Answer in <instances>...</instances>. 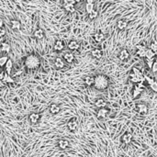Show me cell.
<instances>
[{"instance_id": "1", "label": "cell", "mask_w": 157, "mask_h": 157, "mask_svg": "<svg viewBox=\"0 0 157 157\" xmlns=\"http://www.w3.org/2000/svg\"><path fill=\"white\" fill-rule=\"evenodd\" d=\"M109 85V78L105 75H97L95 76V87L98 90H104Z\"/></svg>"}, {"instance_id": "2", "label": "cell", "mask_w": 157, "mask_h": 157, "mask_svg": "<svg viewBox=\"0 0 157 157\" xmlns=\"http://www.w3.org/2000/svg\"><path fill=\"white\" fill-rule=\"evenodd\" d=\"M40 61L37 56L34 54H29L26 59H25V65L29 69H36L40 66Z\"/></svg>"}, {"instance_id": "3", "label": "cell", "mask_w": 157, "mask_h": 157, "mask_svg": "<svg viewBox=\"0 0 157 157\" xmlns=\"http://www.w3.org/2000/svg\"><path fill=\"white\" fill-rule=\"evenodd\" d=\"M143 88H144L143 83H139V84H137V85L134 86V89H133V92H132L133 97H134V98L138 97L141 94V92L143 91Z\"/></svg>"}, {"instance_id": "4", "label": "cell", "mask_w": 157, "mask_h": 157, "mask_svg": "<svg viewBox=\"0 0 157 157\" xmlns=\"http://www.w3.org/2000/svg\"><path fill=\"white\" fill-rule=\"evenodd\" d=\"M136 110L139 114L146 115L148 112V107L145 104H137L136 105Z\"/></svg>"}, {"instance_id": "5", "label": "cell", "mask_w": 157, "mask_h": 157, "mask_svg": "<svg viewBox=\"0 0 157 157\" xmlns=\"http://www.w3.org/2000/svg\"><path fill=\"white\" fill-rule=\"evenodd\" d=\"M120 59L121 61L125 62V61H128L129 59H130V53L128 51L127 49H122L120 53Z\"/></svg>"}, {"instance_id": "6", "label": "cell", "mask_w": 157, "mask_h": 157, "mask_svg": "<svg viewBox=\"0 0 157 157\" xmlns=\"http://www.w3.org/2000/svg\"><path fill=\"white\" fill-rule=\"evenodd\" d=\"M137 48H138L137 55H138L139 57H141V58H145L148 49H147L145 46H137Z\"/></svg>"}, {"instance_id": "7", "label": "cell", "mask_w": 157, "mask_h": 157, "mask_svg": "<svg viewBox=\"0 0 157 157\" xmlns=\"http://www.w3.org/2000/svg\"><path fill=\"white\" fill-rule=\"evenodd\" d=\"M121 141H122L123 143L125 144H130L132 141V134L130 132H127L125 134H123L122 137H121Z\"/></svg>"}, {"instance_id": "8", "label": "cell", "mask_w": 157, "mask_h": 157, "mask_svg": "<svg viewBox=\"0 0 157 157\" xmlns=\"http://www.w3.org/2000/svg\"><path fill=\"white\" fill-rule=\"evenodd\" d=\"M67 128L69 129V131H75L77 129V121L75 119H72L69 122L67 123Z\"/></svg>"}, {"instance_id": "9", "label": "cell", "mask_w": 157, "mask_h": 157, "mask_svg": "<svg viewBox=\"0 0 157 157\" xmlns=\"http://www.w3.org/2000/svg\"><path fill=\"white\" fill-rule=\"evenodd\" d=\"M94 5H95V2L94 0H87L86 1V4H85V10L87 12V14H90L92 11H94Z\"/></svg>"}, {"instance_id": "10", "label": "cell", "mask_w": 157, "mask_h": 157, "mask_svg": "<svg viewBox=\"0 0 157 157\" xmlns=\"http://www.w3.org/2000/svg\"><path fill=\"white\" fill-rule=\"evenodd\" d=\"M93 38H94V40H96V42L99 43V42H102V41L105 40V35H104V33H103V32L98 31V32H96V33H95V34H94Z\"/></svg>"}, {"instance_id": "11", "label": "cell", "mask_w": 157, "mask_h": 157, "mask_svg": "<svg viewBox=\"0 0 157 157\" xmlns=\"http://www.w3.org/2000/svg\"><path fill=\"white\" fill-rule=\"evenodd\" d=\"M108 114H109V109H101L97 111V118H98V120H104Z\"/></svg>"}, {"instance_id": "12", "label": "cell", "mask_w": 157, "mask_h": 157, "mask_svg": "<svg viewBox=\"0 0 157 157\" xmlns=\"http://www.w3.org/2000/svg\"><path fill=\"white\" fill-rule=\"evenodd\" d=\"M68 48L71 51H76L80 48V44L76 41V40H71L69 43H68Z\"/></svg>"}, {"instance_id": "13", "label": "cell", "mask_w": 157, "mask_h": 157, "mask_svg": "<svg viewBox=\"0 0 157 157\" xmlns=\"http://www.w3.org/2000/svg\"><path fill=\"white\" fill-rule=\"evenodd\" d=\"M64 59L65 60L66 63L72 64L73 62L75 61V55H74V53H66L64 55Z\"/></svg>"}, {"instance_id": "14", "label": "cell", "mask_w": 157, "mask_h": 157, "mask_svg": "<svg viewBox=\"0 0 157 157\" xmlns=\"http://www.w3.org/2000/svg\"><path fill=\"white\" fill-rule=\"evenodd\" d=\"M64 48V42L62 41V40H56L55 43H54V46H53V49L57 51H63Z\"/></svg>"}, {"instance_id": "15", "label": "cell", "mask_w": 157, "mask_h": 157, "mask_svg": "<svg viewBox=\"0 0 157 157\" xmlns=\"http://www.w3.org/2000/svg\"><path fill=\"white\" fill-rule=\"evenodd\" d=\"M64 61L63 60L62 58L58 57V58L55 59V61H54V65H55L56 68H58V69H62V68H64Z\"/></svg>"}, {"instance_id": "16", "label": "cell", "mask_w": 157, "mask_h": 157, "mask_svg": "<svg viewBox=\"0 0 157 157\" xmlns=\"http://www.w3.org/2000/svg\"><path fill=\"white\" fill-rule=\"evenodd\" d=\"M95 106L97 108V109H105L106 107V101H105L103 98H98L96 99V102H95Z\"/></svg>"}, {"instance_id": "17", "label": "cell", "mask_w": 157, "mask_h": 157, "mask_svg": "<svg viewBox=\"0 0 157 157\" xmlns=\"http://www.w3.org/2000/svg\"><path fill=\"white\" fill-rule=\"evenodd\" d=\"M129 78H130V80H131L132 83H134V84H139V83H143L144 82V81H142L141 79H140V78H139L137 75H134L132 72L130 74V75H129Z\"/></svg>"}, {"instance_id": "18", "label": "cell", "mask_w": 157, "mask_h": 157, "mask_svg": "<svg viewBox=\"0 0 157 157\" xmlns=\"http://www.w3.org/2000/svg\"><path fill=\"white\" fill-rule=\"evenodd\" d=\"M34 37L38 40H41L44 37V30L42 29H38L34 31Z\"/></svg>"}, {"instance_id": "19", "label": "cell", "mask_w": 157, "mask_h": 157, "mask_svg": "<svg viewBox=\"0 0 157 157\" xmlns=\"http://www.w3.org/2000/svg\"><path fill=\"white\" fill-rule=\"evenodd\" d=\"M29 118L32 124H36L39 121V120H40V115L38 114V113H31V114L29 115Z\"/></svg>"}, {"instance_id": "20", "label": "cell", "mask_w": 157, "mask_h": 157, "mask_svg": "<svg viewBox=\"0 0 157 157\" xmlns=\"http://www.w3.org/2000/svg\"><path fill=\"white\" fill-rule=\"evenodd\" d=\"M59 148L62 150H65L69 147V141L67 140H60L58 142Z\"/></svg>"}, {"instance_id": "21", "label": "cell", "mask_w": 157, "mask_h": 157, "mask_svg": "<svg viewBox=\"0 0 157 157\" xmlns=\"http://www.w3.org/2000/svg\"><path fill=\"white\" fill-rule=\"evenodd\" d=\"M92 56H93L94 58L96 59H100L103 56V53H102L101 50H99V49H94L93 51H92Z\"/></svg>"}, {"instance_id": "22", "label": "cell", "mask_w": 157, "mask_h": 157, "mask_svg": "<svg viewBox=\"0 0 157 157\" xmlns=\"http://www.w3.org/2000/svg\"><path fill=\"white\" fill-rule=\"evenodd\" d=\"M50 112H51V114H57V113H59L60 112V110H61V108L58 106L57 104H51V106H50Z\"/></svg>"}, {"instance_id": "23", "label": "cell", "mask_w": 157, "mask_h": 157, "mask_svg": "<svg viewBox=\"0 0 157 157\" xmlns=\"http://www.w3.org/2000/svg\"><path fill=\"white\" fill-rule=\"evenodd\" d=\"M64 8V9H65L67 12H69V13H74V12H75V5H72V4H69V3L65 2Z\"/></svg>"}, {"instance_id": "24", "label": "cell", "mask_w": 157, "mask_h": 157, "mask_svg": "<svg viewBox=\"0 0 157 157\" xmlns=\"http://www.w3.org/2000/svg\"><path fill=\"white\" fill-rule=\"evenodd\" d=\"M5 67H6L7 74L9 75H10V73H11V70H12V67H13V63H12V61H11L10 59H8V61L7 62V64H6Z\"/></svg>"}, {"instance_id": "25", "label": "cell", "mask_w": 157, "mask_h": 157, "mask_svg": "<svg viewBox=\"0 0 157 157\" xmlns=\"http://www.w3.org/2000/svg\"><path fill=\"white\" fill-rule=\"evenodd\" d=\"M155 54L156 53H153L152 50H150L148 49L147 50V53H146V56H145V58H146V61H150V60H152V59L155 58Z\"/></svg>"}, {"instance_id": "26", "label": "cell", "mask_w": 157, "mask_h": 157, "mask_svg": "<svg viewBox=\"0 0 157 157\" xmlns=\"http://www.w3.org/2000/svg\"><path fill=\"white\" fill-rule=\"evenodd\" d=\"M128 26V23H127V21L126 20H124V19H120V20H119L117 23V27L118 29H126V27Z\"/></svg>"}, {"instance_id": "27", "label": "cell", "mask_w": 157, "mask_h": 157, "mask_svg": "<svg viewBox=\"0 0 157 157\" xmlns=\"http://www.w3.org/2000/svg\"><path fill=\"white\" fill-rule=\"evenodd\" d=\"M85 84L87 86H91L95 84V77H92V76H86L85 78Z\"/></svg>"}, {"instance_id": "28", "label": "cell", "mask_w": 157, "mask_h": 157, "mask_svg": "<svg viewBox=\"0 0 157 157\" xmlns=\"http://www.w3.org/2000/svg\"><path fill=\"white\" fill-rule=\"evenodd\" d=\"M10 45L7 42H4L2 43V46H1V51H5V53H9L10 51Z\"/></svg>"}, {"instance_id": "29", "label": "cell", "mask_w": 157, "mask_h": 157, "mask_svg": "<svg viewBox=\"0 0 157 157\" xmlns=\"http://www.w3.org/2000/svg\"><path fill=\"white\" fill-rule=\"evenodd\" d=\"M11 27H12L14 29H19L20 27H21V24H20V22L18 21V20H11Z\"/></svg>"}, {"instance_id": "30", "label": "cell", "mask_w": 157, "mask_h": 157, "mask_svg": "<svg viewBox=\"0 0 157 157\" xmlns=\"http://www.w3.org/2000/svg\"><path fill=\"white\" fill-rule=\"evenodd\" d=\"M3 82L5 83H9V84H13L15 81L10 75H8V74H5V76H4V79H3Z\"/></svg>"}, {"instance_id": "31", "label": "cell", "mask_w": 157, "mask_h": 157, "mask_svg": "<svg viewBox=\"0 0 157 157\" xmlns=\"http://www.w3.org/2000/svg\"><path fill=\"white\" fill-rule=\"evenodd\" d=\"M97 16H98V12H97V10H96V9H95L94 11H92L90 14H88V18H89L90 19H96Z\"/></svg>"}, {"instance_id": "32", "label": "cell", "mask_w": 157, "mask_h": 157, "mask_svg": "<svg viewBox=\"0 0 157 157\" xmlns=\"http://www.w3.org/2000/svg\"><path fill=\"white\" fill-rule=\"evenodd\" d=\"M8 61V58L7 56H2V57H0V66H4L6 65L7 64V62Z\"/></svg>"}, {"instance_id": "33", "label": "cell", "mask_w": 157, "mask_h": 157, "mask_svg": "<svg viewBox=\"0 0 157 157\" xmlns=\"http://www.w3.org/2000/svg\"><path fill=\"white\" fill-rule=\"evenodd\" d=\"M144 79H145V81H147L149 85H151L152 83L154 82V79L152 77H151V76H149V75H144Z\"/></svg>"}, {"instance_id": "34", "label": "cell", "mask_w": 157, "mask_h": 157, "mask_svg": "<svg viewBox=\"0 0 157 157\" xmlns=\"http://www.w3.org/2000/svg\"><path fill=\"white\" fill-rule=\"evenodd\" d=\"M150 50H152L153 53H157V42H152L150 46Z\"/></svg>"}, {"instance_id": "35", "label": "cell", "mask_w": 157, "mask_h": 157, "mask_svg": "<svg viewBox=\"0 0 157 157\" xmlns=\"http://www.w3.org/2000/svg\"><path fill=\"white\" fill-rule=\"evenodd\" d=\"M150 87H151V89H152L153 92L157 93V82H156V81H154V82L152 83V85H150Z\"/></svg>"}, {"instance_id": "36", "label": "cell", "mask_w": 157, "mask_h": 157, "mask_svg": "<svg viewBox=\"0 0 157 157\" xmlns=\"http://www.w3.org/2000/svg\"><path fill=\"white\" fill-rule=\"evenodd\" d=\"M152 69V71L153 73H155V72H157V63H153V64H152V67L151 68Z\"/></svg>"}, {"instance_id": "37", "label": "cell", "mask_w": 157, "mask_h": 157, "mask_svg": "<svg viewBox=\"0 0 157 157\" xmlns=\"http://www.w3.org/2000/svg\"><path fill=\"white\" fill-rule=\"evenodd\" d=\"M154 63V59H152V60H150V61H147V64H148V66L150 68H152V64Z\"/></svg>"}, {"instance_id": "38", "label": "cell", "mask_w": 157, "mask_h": 157, "mask_svg": "<svg viewBox=\"0 0 157 157\" xmlns=\"http://www.w3.org/2000/svg\"><path fill=\"white\" fill-rule=\"evenodd\" d=\"M6 34V30L3 28H0V37H3Z\"/></svg>"}, {"instance_id": "39", "label": "cell", "mask_w": 157, "mask_h": 157, "mask_svg": "<svg viewBox=\"0 0 157 157\" xmlns=\"http://www.w3.org/2000/svg\"><path fill=\"white\" fill-rule=\"evenodd\" d=\"M4 76H5V74L4 73H0V81H3Z\"/></svg>"}, {"instance_id": "40", "label": "cell", "mask_w": 157, "mask_h": 157, "mask_svg": "<svg viewBox=\"0 0 157 157\" xmlns=\"http://www.w3.org/2000/svg\"><path fill=\"white\" fill-rule=\"evenodd\" d=\"M3 25H4V23H3V20H2V19L0 18V28H2Z\"/></svg>"}, {"instance_id": "41", "label": "cell", "mask_w": 157, "mask_h": 157, "mask_svg": "<svg viewBox=\"0 0 157 157\" xmlns=\"http://www.w3.org/2000/svg\"><path fill=\"white\" fill-rule=\"evenodd\" d=\"M3 86H4V83H3L2 81H0V88L3 87Z\"/></svg>"}, {"instance_id": "42", "label": "cell", "mask_w": 157, "mask_h": 157, "mask_svg": "<svg viewBox=\"0 0 157 157\" xmlns=\"http://www.w3.org/2000/svg\"><path fill=\"white\" fill-rule=\"evenodd\" d=\"M154 62H155V63H157V57H156V58H155V60H154Z\"/></svg>"}, {"instance_id": "43", "label": "cell", "mask_w": 157, "mask_h": 157, "mask_svg": "<svg viewBox=\"0 0 157 157\" xmlns=\"http://www.w3.org/2000/svg\"><path fill=\"white\" fill-rule=\"evenodd\" d=\"M0 67H1V66H0Z\"/></svg>"}]
</instances>
